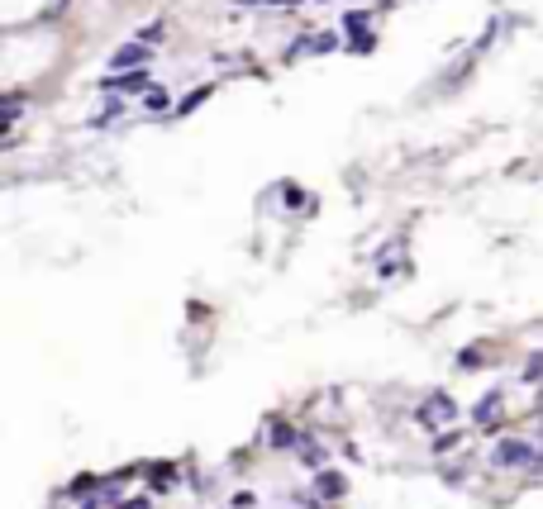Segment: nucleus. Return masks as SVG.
Returning a JSON list of instances; mask_svg holds the SVG:
<instances>
[{
	"mask_svg": "<svg viewBox=\"0 0 543 509\" xmlns=\"http://www.w3.org/2000/svg\"><path fill=\"white\" fill-rule=\"evenodd\" d=\"M149 57V44H129V48H119L115 62H110V72H124V67H138V62Z\"/></svg>",
	"mask_w": 543,
	"mask_h": 509,
	"instance_id": "5",
	"label": "nucleus"
},
{
	"mask_svg": "<svg viewBox=\"0 0 543 509\" xmlns=\"http://www.w3.org/2000/svg\"><path fill=\"white\" fill-rule=\"evenodd\" d=\"M339 495H348V481H343V476H333V472H320V476H315V504L339 500Z\"/></svg>",
	"mask_w": 543,
	"mask_h": 509,
	"instance_id": "3",
	"label": "nucleus"
},
{
	"mask_svg": "<svg viewBox=\"0 0 543 509\" xmlns=\"http://www.w3.org/2000/svg\"><path fill=\"white\" fill-rule=\"evenodd\" d=\"M119 509H153L149 500H129V504H119Z\"/></svg>",
	"mask_w": 543,
	"mask_h": 509,
	"instance_id": "16",
	"label": "nucleus"
},
{
	"mask_svg": "<svg viewBox=\"0 0 543 509\" xmlns=\"http://www.w3.org/2000/svg\"><path fill=\"white\" fill-rule=\"evenodd\" d=\"M67 10V0H48V15H62Z\"/></svg>",
	"mask_w": 543,
	"mask_h": 509,
	"instance_id": "15",
	"label": "nucleus"
},
{
	"mask_svg": "<svg viewBox=\"0 0 543 509\" xmlns=\"http://www.w3.org/2000/svg\"><path fill=\"white\" fill-rule=\"evenodd\" d=\"M329 48H339V38H333V34H320V38H315V53H329Z\"/></svg>",
	"mask_w": 543,
	"mask_h": 509,
	"instance_id": "13",
	"label": "nucleus"
},
{
	"mask_svg": "<svg viewBox=\"0 0 543 509\" xmlns=\"http://www.w3.org/2000/svg\"><path fill=\"white\" fill-rule=\"evenodd\" d=\"M491 462H496V466H510V472H519V466H534L538 457H534L529 443H519V438H500L496 448H491Z\"/></svg>",
	"mask_w": 543,
	"mask_h": 509,
	"instance_id": "2",
	"label": "nucleus"
},
{
	"mask_svg": "<svg viewBox=\"0 0 543 509\" xmlns=\"http://www.w3.org/2000/svg\"><path fill=\"white\" fill-rule=\"evenodd\" d=\"M415 419H420V429L444 433V429H453V423H457V400L448 391H429L420 400V410H415Z\"/></svg>",
	"mask_w": 543,
	"mask_h": 509,
	"instance_id": "1",
	"label": "nucleus"
},
{
	"mask_svg": "<svg viewBox=\"0 0 543 509\" xmlns=\"http://www.w3.org/2000/svg\"><path fill=\"white\" fill-rule=\"evenodd\" d=\"M149 110H167V91H158V87L149 91Z\"/></svg>",
	"mask_w": 543,
	"mask_h": 509,
	"instance_id": "12",
	"label": "nucleus"
},
{
	"mask_svg": "<svg viewBox=\"0 0 543 509\" xmlns=\"http://www.w3.org/2000/svg\"><path fill=\"white\" fill-rule=\"evenodd\" d=\"M301 457H305V466H320V462H324V453H320L315 438H301Z\"/></svg>",
	"mask_w": 543,
	"mask_h": 509,
	"instance_id": "7",
	"label": "nucleus"
},
{
	"mask_svg": "<svg viewBox=\"0 0 543 509\" xmlns=\"http://www.w3.org/2000/svg\"><path fill=\"white\" fill-rule=\"evenodd\" d=\"M19 110H25V96H19V91H10V96H5V129H10V124L19 119Z\"/></svg>",
	"mask_w": 543,
	"mask_h": 509,
	"instance_id": "8",
	"label": "nucleus"
},
{
	"mask_svg": "<svg viewBox=\"0 0 543 509\" xmlns=\"http://www.w3.org/2000/svg\"><path fill=\"white\" fill-rule=\"evenodd\" d=\"M243 5H253V10H286V5H301V0H243Z\"/></svg>",
	"mask_w": 543,
	"mask_h": 509,
	"instance_id": "10",
	"label": "nucleus"
},
{
	"mask_svg": "<svg viewBox=\"0 0 543 509\" xmlns=\"http://www.w3.org/2000/svg\"><path fill=\"white\" fill-rule=\"evenodd\" d=\"M491 419H500V395H482V405H476V423L482 429H496Z\"/></svg>",
	"mask_w": 543,
	"mask_h": 509,
	"instance_id": "6",
	"label": "nucleus"
},
{
	"mask_svg": "<svg viewBox=\"0 0 543 509\" xmlns=\"http://www.w3.org/2000/svg\"><path fill=\"white\" fill-rule=\"evenodd\" d=\"M205 96H210V87H200V91H191V96H186V100L177 105V115H191V110H196V105H200Z\"/></svg>",
	"mask_w": 543,
	"mask_h": 509,
	"instance_id": "9",
	"label": "nucleus"
},
{
	"mask_svg": "<svg viewBox=\"0 0 543 509\" xmlns=\"http://www.w3.org/2000/svg\"><path fill=\"white\" fill-rule=\"evenodd\" d=\"M106 87H115V91H153V76L149 72H124V76H110Z\"/></svg>",
	"mask_w": 543,
	"mask_h": 509,
	"instance_id": "4",
	"label": "nucleus"
},
{
	"mask_svg": "<svg viewBox=\"0 0 543 509\" xmlns=\"http://www.w3.org/2000/svg\"><path fill=\"white\" fill-rule=\"evenodd\" d=\"M110 119H119V100H115V105H106V110L96 115V124H110Z\"/></svg>",
	"mask_w": 543,
	"mask_h": 509,
	"instance_id": "14",
	"label": "nucleus"
},
{
	"mask_svg": "<svg viewBox=\"0 0 543 509\" xmlns=\"http://www.w3.org/2000/svg\"><path fill=\"white\" fill-rule=\"evenodd\" d=\"M158 38H162V25H149V29H143V34H138V44H149V48H153V44H158Z\"/></svg>",
	"mask_w": 543,
	"mask_h": 509,
	"instance_id": "11",
	"label": "nucleus"
}]
</instances>
